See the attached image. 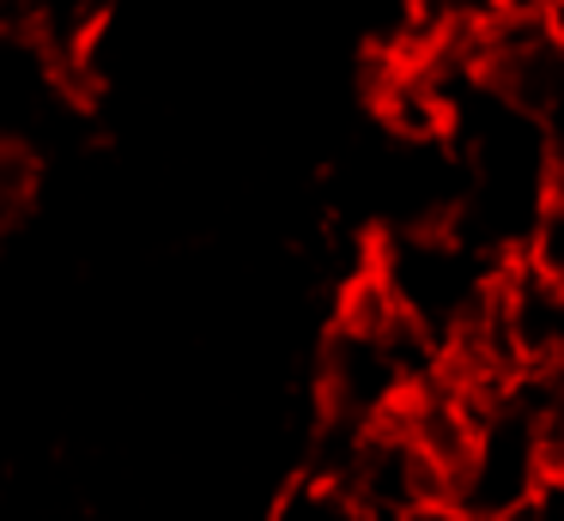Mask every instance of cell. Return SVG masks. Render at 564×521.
I'll list each match as a JSON object with an SVG mask.
<instances>
[{
    "label": "cell",
    "mask_w": 564,
    "mask_h": 521,
    "mask_svg": "<svg viewBox=\"0 0 564 521\" xmlns=\"http://www.w3.org/2000/svg\"><path fill=\"white\" fill-rule=\"evenodd\" d=\"M516 521H564V473H546L540 491L528 497V509Z\"/></svg>",
    "instance_id": "5"
},
{
    "label": "cell",
    "mask_w": 564,
    "mask_h": 521,
    "mask_svg": "<svg viewBox=\"0 0 564 521\" xmlns=\"http://www.w3.org/2000/svg\"><path fill=\"white\" fill-rule=\"evenodd\" d=\"M268 521H365L352 503V491L334 479H316V473H292L285 491L273 497V515Z\"/></svg>",
    "instance_id": "3"
},
{
    "label": "cell",
    "mask_w": 564,
    "mask_h": 521,
    "mask_svg": "<svg viewBox=\"0 0 564 521\" xmlns=\"http://www.w3.org/2000/svg\"><path fill=\"white\" fill-rule=\"evenodd\" d=\"M413 521H479V515H467L462 503H431V509H419Z\"/></svg>",
    "instance_id": "8"
},
{
    "label": "cell",
    "mask_w": 564,
    "mask_h": 521,
    "mask_svg": "<svg viewBox=\"0 0 564 521\" xmlns=\"http://www.w3.org/2000/svg\"><path fill=\"white\" fill-rule=\"evenodd\" d=\"M116 7L122 0H37V12H31V43L43 48V61L55 67V79L67 91H79V79L91 73V55H98L104 31H110Z\"/></svg>",
    "instance_id": "2"
},
{
    "label": "cell",
    "mask_w": 564,
    "mask_h": 521,
    "mask_svg": "<svg viewBox=\"0 0 564 521\" xmlns=\"http://www.w3.org/2000/svg\"><path fill=\"white\" fill-rule=\"evenodd\" d=\"M346 491H352V503L365 521H413L419 509L449 503V479H443L425 460V448L401 431V419L370 424Z\"/></svg>",
    "instance_id": "1"
},
{
    "label": "cell",
    "mask_w": 564,
    "mask_h": 521,
    "mask_svg": "<svg viewBox=\"0 0 564 521\" xmlns=\"http://www.w3.org/2000/svg\"><path fill=\"white\" fill-rule=\"evenodd\" d=\"M522 267L540 273L546 285H564V200H552V194H546V206H540L534 230H528Z\"/></svg>",
    "instance_id": "4"
},
{
    "label": "cell",
    "mask_w": 564,
    "mask_h": 521,
    "mask_svg": "<svg viewBox=\"0 0 564 521\" xmlns=\"http://www.w3.org/2000/svg\"><path fill=\"white\" fill-rule=\"evenodd\" d=\"M564 0H503V12H516V19H552Z\"/></svg>",
    "instance_id": "7"
},
{
    "label": "cell",
    "mask_w": 564,
    "mask_h": 521,
    "mask_svg": "<svg viewBox=\"0 0 564 521\" xmlns=\"http://www.w3.org/2000/svg\"><path fill=\"white\" fill-rule=\"evenodd\" d=\"M31 12L37 0H0V36H31Z\"/></svg>",
    "instance_id": "6"
}]
</instances>
